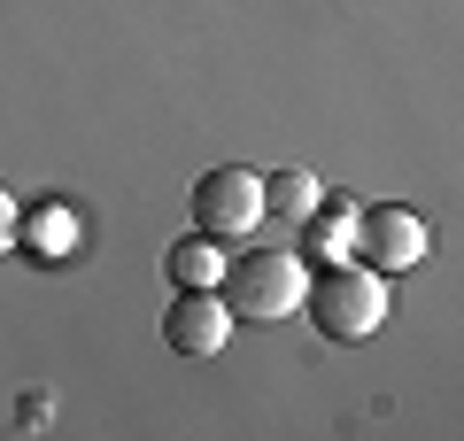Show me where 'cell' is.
I'll return each mask as SVG.
<instances>
[{"label":"cell","instance_id":"obj_2","mask_svg":"<svg viewBox=\"0 0 464 441\" xmlns=\"http://www.w3.org/2000/svg\"><path fill=\"white\" fill-rule=\"evenodd\" d=\"M302 287H310V271H302V256H286V248H264V256L232 263V271L217 279V294H225L232 318H286V310H302Z\"/></svg>","mask_w":464,"mask_h":441},{"label":"cell","instance_id":"obj_1","mask_svg":"<svg viewBox=\"0 0 464 441\" xmlns=\"http://www.w3.org/2000/svg\"><path fill=\"white\" fill-rule=\"evenodd\" d=\"M302 302H310L317 333H333V341H364V333H380V318H387V271L325 256L310 271V287H302Z\"/></svg>","mask_w":464,"mask_h":441},{"label":"cell","instance_id":"obj_7","mask_svg":"<svg viewBox=\"0 0 464 441\" xmlns=\"http://www.w3.org/2000/svg\"><path fill=\"white\" fill-rule=\"evenodd\" d=\"M317 210V179L310 171H271L264 179V217H310Z\"/></svg>","mask_w":464,"mask_h":441},{"label":"cell","instance_id":"obj_5","mask_svg":"<svg viewBox=\"0 0 464 441\" xmlns=\"http://www.w3.org/2000/svg\"><path fill=\"white\" fill-rule=\"evenodd\" d=\"M163 341L179 348V357H217V348L232 341V310L217 287H179V302H170L163 318Z\"/></svg>","mask_w":464,"mask_h":441},{"label":"cell","instance_id":"obj_8","mask_svg":"<svg viewBox=\"0 0 464 441\" xmlns=\"http://www.w3.org/2000/svg\"><path fill=\"white\" fill-rule=\"evenodd\" d=\"M24 248V210H16V194L0 186V256H16Z\"/></svg>","mask_w":464,"mask_h":441},{"label":"cell","instance_id":"obj_3","mask_svg":"<svg viewBox=\"0 0 464 441\" xmlns=\"http://www.w3.org/2000/svg\"><path fill=\"white\" fill-rule=\"evenodd\" d=\"M248 225H264V179L240 171V163L201 171V186H194V232L232 240V232H248Z\"/></svg>","mask_w":464,"mask_h":441},{"label":"cell","instance_id":"obj_4","mask_svg":"<svg viewBox=\"0 0 464 441\" xmlns=\"http://www.w3.org/2000/svg\"><path fill=\"white\" fill-rule=\"evenodd\" d=\"M348 240L364 248L372 271H411V263L426 256V225H418L411 210H395V201H387V210H364V201H356V225H348Z\"/></svg>","mask_w":464,"mask_h":441},{"label":"cell","instance_id":"obj_6","mask_svg":"<svg viewBox=\"0 0 464 441\" xmlns=\"http://www.w3.org/2000/svg\"><path fill=\"white\" fill-rule=\"evenodd\" d=\"M170 279H179V287H217V279H225V256H217L209 232H186V240L170 248Z\"/></svg>","mask_w":464,"mask_h":441}]
</instances>
